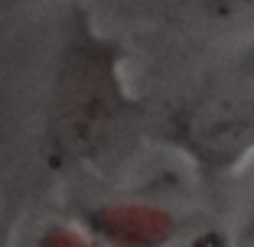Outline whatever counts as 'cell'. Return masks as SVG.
<instances>
[{"label": "cell", "instance_id": "3", "mask_svg": "<svg viewBox=\"0 0 254 247\" xmlns=\"http://www.w3.org/2000/svg\"><path fill=\"white\" fill-rule=\"evenodd\" d=\"M85 225L108 247H160L173 234V218L143 205H98L85 211Z\"/></svg>", "mask_w": 254, "mask_h": 247}, {"label": "cell", "instance_id": "1", "mask_svg": "<svg viewBox=\"0 0 254 247\" xmlns=\"http://www.w3.org/2000/svg\"><path fill=\"white\" fill-rule=\"evenodd\" d=\"M137 101L124 82V52L78 10L62 39L46 114V159L75 169L105 159L130 130Z\"/></svg>", "mask_w": 254, "mask_h": 247}, {"label": "cell", "instance_id": "2", "mask_svg": "<svg viewBox=\"0 0 254 247\" xmlns=\"http://www.w3.org/2000/svg\"><path fill=\"white\" fill-rule=\"evenodd\" d=\"M173 140L205 169L225 172L254 153V95H212L173 117Z\"/></svg>", "mask_w": 254, "mask_h": 247}, {"label": "cell", "instance_id": "4", "mask_svg": "<svg viewBox=\"0 0 254 247\" xmlns=\"http://www.w3.org/2000/svg\"><path fill=\"white\" fill-rule=\"evenodd\" d=\"M39 247H91V241L85 238L82 231L65 225H49L39 238Z\"/></svg>", "mask_w": 254, "mask_h": 247}]
</instances>
